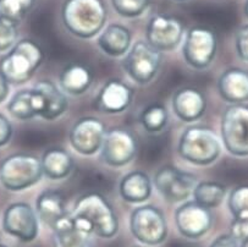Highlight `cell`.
Returning <instances> with one entry per match:
<instances>
[{
    "instance_id": "obj_33",
    "label": "cell",
    "mask_w": 248,
    "mask_h": 247,
    "mask_svg": "<svg viewBox=\"0 0 248 247\" xmlns=\"http://www.w3.org/2000/svg\"><path fill=\"white\" fill-rule=\"evenodd\" d=\"M236 50L238 56L248 63V25L242 26L236 33Z\"/></svg>"
},
{
    "instance_id": "obj_12",
    "label": "cell",
    "mask_w": 248,
    "mask_h": 247,
    "mask_svg": "<svg viewBox=\"0 0 248 247\" xmlns=\"http://www.w3.org/2000/svg\"><path fill=\"white\" fill-rule=\"evenodd\" d=\"M100 149L103 162L107 165L119 168L135 158L137 145L132 133L123 129H114L105 133Z\"/></svg>"
},
{
    "instance_id": "obj_38",
    "label": "cell",
    "mask_w": 248,
    "mask_h": 247,
    "mask_svg": "<svg viewBox=\"0 0 248 247\" xmlns=\"http://www.w3.org/2000/svg\"><path fill=\"white\" fill-rule=\"evenodd\" d=\"M245 14L246 16L248 17V0H246V4H245Z\"/></svg>"
},
{
    "instance_id": "obj_14",
    "label": "cell",
    "mask_w": 248,
    "mask_h": 247,
    "mask_svg": "<svg viewBox=\"0 0 248 247\" xmlns=\"http://www.w3.org/2000/svg\"><path fill=\"white\" fill-rule=\"evenodd\" d=\"M105 133V126L99 119L83 117L72 126L69 140L76 152L83 156H93L102 147Z\"/></svg>"
},
{
    "instance_id": "obj_17",
    "label": "cell",
    "mask_w": 248,
    "mask_h": 247,
    "mask_svg": "<svg viewBox=\"0 0 248 247\" xmlns=\"http://www.w3.org/2000/svg\"><path fill=\"white\" fill-rule=\"evenodd\" d=\"M207 108L204 96L192 87L177 91L172 99V109L176 116L182 121L193 122L202 117Z\"/></svg>"
},
{
    "instance_id": "obj_6",
    "label": "cell",
    "mask_w": 248,
    "mask_h": 247,
    "mask_svg": "<svg viewBox=\"0 0 248 247\" xmlns=\"http://www.w3.org/2000/svg\"><path fill=\"white\" fill-rule=\"evenodd\" d=\"M221 140L232 156L248 157V107L232 104L226 108L221 120Z\"/></svg>"
},
{
    "instance_id": "obj_22",
    "label": "cell",
    "mask_w": 248,
    "mask_h": 247,
    "mask_svg": "<svg viewBox=\"0 0 248 247\" xmlns=\"http://www.w3.org/2000/svg\"><path fill=\"white\" fill-rule=\"evenodd\" d=\"M99 48L109 56H121L131 46V32L125 26L111 23L107 26L98 38Z\"/></svg>"
},
{
    "instance_id": "obj_27",
    "label": "cell",
    "mask_w": 248,
    "mask_h": 247,
    "mask_svg": "<svg viewBox=\"0 0 248 247\" xmlns=\"http://www.w3.org/2000/svg\"><path fill=\"white\" fill-rule=\"evenodd\" d=\"M8 110L16 119L27 120L39 115V103L33 88L18 91L8 105Z\"/></svg>"
},
{
    "instance_id": "obj_39",
    "label": "cell",
    "mask_w": 248,
    "mask_h": 247,
    "mask_svg": "<svg viewBox=\"0 0 248 247\" xmlns=\"http://www.w3.org/2000/svg\"><path fill=\"white\" fill-rule=\"evenodd\" d=\"M0 247H6V246H4V245H0Z\"/></svg>"
},
{
    "instance_id": "obj_20",
    "label": "cell",
    "mask_w": 248,
    "mask_h": 247,
    "mask_svg": "<svg viewBox=\"0 0 248 247\" xmlns=\"http://www.w3.org/2000/svg\"><path fill=\"white\" fill-rule=\"evenodd\" d=\"M220 96L229 103L241 104L248 100V72L241 69H229L217 82Z\"/></svg>"
},
{
    "instance_id": "obj_13",
    "label": "cell",
    "mask_w": 248,
    "mask_h": 247,
    "mask_svg": "<svg viewBox=\"0 0 248 247\" xmlns=\"http://www.w3.org/2000/svg\"><path fill=\"white\" fill-rule=\"evenodd\" d=\"M3 228L8 234L17 237L21 241L30 242L38 235V218L30 204L17 202L6 208Z\"/></svg>"
},
{
    "instance_id": "obj_37",
    "label": "cell",
    "mask_w": 248,
    "mask_h": 247,
    "mask_svg": "<svg viewBox=\"0 0 248 247\" xmlns=\"http://www.w3.org/2000/svg\"><path fill=\"white\" fill-rule=\"evenodd\" d=\"M241 242H242V244H241L240 247H248V237H247V239L243 240V241H241Z\"/></svg>"
},
{
    "instance_id": "obj_25",
    "label": "cell",
    "mask_w": 248,
    "mask_h": 247,
    "mask_svg": "<svg viewBox=\"0 0 248 247\" xmlns=\"http://www.w3.org/2000/svg\"><path fill=\"white\" fill-rule=\"evenodd\" d=\"M41 164L43 174L54 180H60L70 175L74 168V159L66 150L51 148L44 153Z\"/></svg>"
},
{
    "instance_id": "obj_9",
    "label": "cell",
    "mask_w": 248,
    "mask_h": 247,
    "mask_svg": "<svg viewBox=\"0 0 248 247\" xmlns=\"http://www.w3.org/2000/svg\"><path fill=\"white\" fill-rule=\"evenodd\" d=\"M217 53V37L204 27H193L187 32L182 54L189 66L202 70L209 66Z\"/></svg>"
},
{
    "instance_id": "obj_1",
    "label": "cell",
    "mask_w": 248,
    "mask_h": 247,
    "mask_svg": "<svg viewBox=\"0 0 248 247\" xmlns=\"http://www.w3.org/2000/svg\"><path fill=\"white\" fill-rule=\"evenodd\" d=\"M71 217L79 229L90 235L110 239L119 230L118 217L113 207L95 192L83 195L77 199Z\"/></svg>"
},
{
    "instance_id": "obj_28",
    "label": "cell",
    "mask_w": 248,
    "mask_h": 247,
    "mask_svg": "<svg viewBox=\"0 0 248 247\" xmlns=\"http://www.w3.org/2000/svg\"><path fill=\"white\" fill-rule=\"evenodd\" d=\"M195 202L204 208H215L223 203L226 196V187L217 181H203L197 182L193 190Z\"/></svg>"
},
{
    "instance_id": "obj_4",
    "label": "cell",
    "mask_w": 248,
    "mask_h": 247,
    "mask_svg": "<svg viewBox=\"0 0 248 247\" xmlns=\"http://www.w3.org/2000/svg\"><path fill=\"white\" fill-rule=\"evenodd\" d=\"M221 152V142L214 131L202 126H191L181 135L179 153L185 161L196 165L214 163Z\"/></svg>"
},
{
    "instance_id": "obj_8",
    "label": "cell",
    "mask_w": 248,
    "mask_h": 247,
    "mask_svg": "<svg viewBox=\"0 0 248 247\" xmlns=\"http://www.w3.org/2000/svg\"><path fill=\"white\" fill-rule=\"evenodd\" d=\"M160 63V51L147 42L139 41L128 49L124 60V69L133 81L146 84L155 77Z\"/></svg>"
},
{
    "instance_id": "obj_18",
    "label": "cell",
    "mask_w": 248,
    "mask_h": 247,
    "mask_svg": "<svg viewBox=\"0 0 248 247\" xmlns=\"http://www.w3.org/2000/svg\"><path fill=\"white\" fill-rule=\"evenodd\" d=\"M132 100V89L120 81H109L97 98V104L103 112L118 114L127 109Z\"/></svg>"
},
{
    "instance_id": "obj_29",
    "label": "cell",
    "mask_w": 248,
    "mask_h": 247,
    "mask_svg": "<svg viewBox=\"0 0 248 247\" xmlns=\"http://www.w3.org/2000/svg\"><path fill=\"white\" fill-rule=\"evenodd\" d=\"M142 125L149 132H159L167 126L168 110L163 104L153 103L143 110L141 115Z\"/></svg>"
},
{
    "instance_id": "obj_15",
    "label": "cell",
    "mask_w": 248,
    "mask_h": 247,
    "mask_svg": "<svg viewBox=\"0 0 248 247\" xmlns=\"http://www.w3.org/2000/svg\"><path fill=\"white\" fill-rule=\"evenodd\" d=\"M175 223L184 236L198 239L207 234L213 223L209 209L197 202H185L175 212Z\"/></svg>"
},
{
    "instance_id": "obj_32",
    "label": "cell",
    "mask_w": 248,
    "mask_h": 247,
    "mask_svg": "<svg viewBox=\"0 0 248 247\" xmlns=\"http://www.w3.org/2000/svg\"><path fill=\"white\" fill-rule=\"evenodd\" d=\"M17 39V25L0 18V51L14 47Z\"/></svg>"
},
{
    "instance_id": "obj_26",
    "label": "cell",
    "mask_w": 248,
    "mask_h": 247,
    "mask_svg": "<svg viewBox=\"0 0 248 247\" xmlns=\"http://www.w3.org/2000/svg\"><path fill=\"white\" fill-rule=\"evenodd\" d=\"M92 74L90 69L82 64H71L60 75V86L64 92L72 96L85 93L91 86Z\"/></svg>"
},
{
    "instance_id": "obj_2",
    "label": "cell",
    "mask_w": 248,
    "mask_h": 247,
    "mask_svg": "<svg viewBox=\"0 0 248 247\" xmlns=\"http://www.w3.org/2000/svg\"><path fill=\"white\" fill-rule=\"evenodd\" d=\"M62 22L74 36L92 38L107 21V9L102 0H66L62 5Z\"/></svg>"
},
{
    "instance_id": "obj_7",
    "label": "cell",
    "mask_w": 248,
    "mask_h": 247,
    "mask_svg": "<svg viewBox=\"0 0 248 247\" xmlns=\"http://www.w3.org/2000/svg\"><path fill=\"white\" fill-rule=\"evenodd\" d=\"M130 228L133 236L148 246L160 245L168 235L167 219L160 209L154 206H142L133 209Z\"/></svg>"
},
{
    "instance_id": "obj_16",
    "label": "cell",
    "mask_w": 248,
    "mask_h": 247,
    "mask_svg": "<svg viewBox=\"0 0 248 247\" xmlns=\"http://www.w3.org/2000/svg\"><path fill=\"white\" fill-rule=\"evenodd\" d=\"M39 103V115L46 120L59 117L67 109L65 95L50 81H39L33 87Z\"/></svg>"
},
{
    "instance_id": "obj_23",
    "label": "cell",
    "mask_w": 248,
    "mask_h": 247,
    "mask_svg": "<svg viewBox=\"0 0 248 247\" xmlns=\"http://www.w3.org/2000/svg\"><path fill=\"white\" fill-rule=\"evenodd\" d=\"M119 190L128 203H142L151 197V179L143 171H131L123 178Z\"/></svg>"
},
{
    "instance_id": "obj_21",
    "label": "cell",
    "mask_w": 248,
    "mask_h": 247,
    "mask_svg": "<svg viewBox=\"0 0 248 247\" xmlns=\"http://www.w3.org/2000/svg\"><path fill=\"white\" fill-rule=\"evenodd\" d=\"M37 213L42 222L53 229L59 220L66 217L67 209L64 196L55 190L43 191L37 198Z\"/></svg>"
},
{
    "instance_id": "obj_36",
    "label": "cell",
    "mask_w": 248,
    "mask_h": 247,
    "mask_svg": "<svg viewBox=\"0 0 248 247\" xmlns=\"http://www.w3.org/2000/svg\"><path fill=\"white\" fill-rule=\"evenodd\" d=\"M9 82L4 77V75L0 72V103L4 102L9 95Z\"/></svg>"
},
{
    "instance_id": "obj_34",
    "label": "cell",
    "mask_w": 248,
    "mask_h": 247,
    "mask_svg": "<svg viewBox=\"0 0 248 247\" xmlns=\"http://www.w3.org/2000/svg\"><path fill=\"white\" fill-rule=\"evenodd\" d=\"M13 135V129L9 120L0 114V146H4L10 141Z\"/></svg>"
},
{
    "instance_id": "obj_19",
    "label": "cell",
    "mask_w": 248,
    "mask_h": 247,
    "mask_svg": "<svg viewBox=\"0 0 248 247\" xmlns=\"http://www.w3.org/2000/svg\"><path fill=\"white\" fill-rule=\"evenodd\" d=\"M229 209L233 217L230 234L238 241H243L248 237V185H242L231 191Z\"/></svg>"
},
{
    "instance_id": "obj_5",
    "label": "cell",
    "mask_w": 248,
    "mask_h": 247,
    "mask_svg": "<svg viewBox=\"0 0 248 247\" xmlns=\"http://www.w3.org/2000/svg\"><path fill=\"white\" fill-rule=\"evenodd\" d=\"M43 176L41 161L30 154H14L0 165V180L8 190L21 191L38 182Z\"/></svg>"
},
{
    "instance_id": "obj_10",
    "label": "cell",
    "mask_w": 248,
    "mask_h": 247,
    "mask_svg": "<svg viewBox=\"0 0 248 247\" xmlns=\"http://www.w3.org/2000/svg\"><path fill=\"white\" fill-rule=\"evenodd\" d=\"M154 183L159 194L170 202H182L188 198L197 185V178L175 166L167 165L159 169L154 176Z\"/></svg>"
},
{
    "instance_id": "obj_11",
    "label": "cell",
    "mask_w": 248,
    "mask_h": 247,
    "mask_svg": "<svg viewBox=\"0 0 248 247\" xmlns=\"http://www.w3.org/2000/svg\"><path fill=\"white\" fill-rule=\"evenodd\" d=\"M184 37V25L176 17L155 15L148 22L146 31L147 43L156 50H172Z\"/></svg>"
},
{
    "instance_id": "obj_30",
    "label": "cell",
    "mask_w": 248,
    "mask_h": 247,
    "mask_svg": "<svg viewBox=\"0 0 248 247\" xmlns=\"http://www.w3.org/2000/svg\"><path fill=\"white\" fill-rule=\"evenodd\" d=\"M33 4L34 0H0V18L17 25Z\"/></svg>"
},
{
    "instance_id": "obj_31",
    "label": "cell",
    "mask_w": 248,
    "mask_h": 247,
    "mask_svg": "<svg viewBox=\"0 0 248 247\" xmlns=\"http://www.w3.org/2000/svg\"><path fill=\"white\" fill-rule=\"evenodd\" d=\"M114 9L124 17H137L146 11L149 0H111Z\"/></svg>"
},
{
    "instance_id": "obj_40",
    "label": "cell",
    "mask_w": 248,
    "mask_h": 247,
    "mask_svg": "<svg viewBox=\"0 0 248 247\" xmlns=\"http://www.w3.org/2000/svg\"><path fill=\"white\" fill-rule=\"evenodd\" d=\"M177 1H185V0H177Z\"/></svg>"
},
{
    "instance_id": "obj_35",
    "label": "cell",
    "mask_w": 248,
    "mask_h": 247,
    "mask_svg": "<svg viewBox=\"0 0 248 247\" xmlns=\"http://www.w3.org/2000/svg\"><path fill=\"white\" fill-rule=\"evenodd\" d=\"M210 247H240L238 240L235 239L231 234L220 235L210 245Z\"/></svg>"
},
{
    "instance_id": "obj_24",
    "label": "cell",
    "mask_w": 248,
    "mask_h": 247,
    "mask_svg": "<svg viewBox=\"0 0 248 247\" xmlns=\"http://www.w3.org/2000/svg\"><path fill=\"white\" fill-rule=\"evenodd\" d=\"M55 232V244L57 247H91V236L75 224L71 214L55 224L53 228Z\"/></svg>"
},
{
    "instance_id": "obj_3",
    "label": "cell",
    "mask_w": 248,
    "mask_h": 247,
    "mask_svg": "<svg viewBox=\"0 0 248 247\" xmlns=\"http://www.w3.org/2000/svg\"><path fill=\"white\" fill-rule=\"evenodd\" d=\"M43 60L41 47L31 39H22L0 61V72L9 83L29 81Z\"/></svg>"
}]
</instances>
